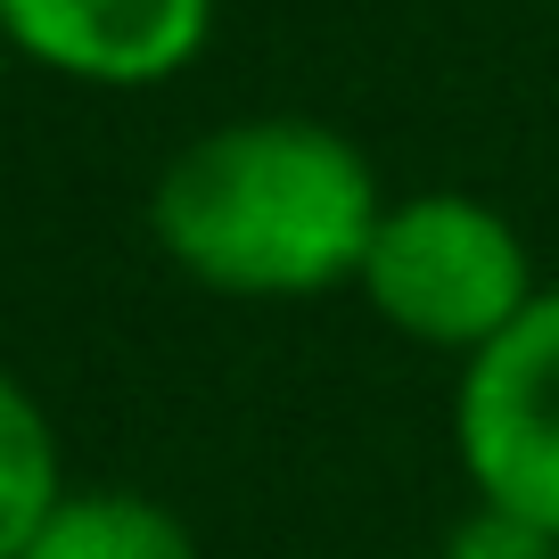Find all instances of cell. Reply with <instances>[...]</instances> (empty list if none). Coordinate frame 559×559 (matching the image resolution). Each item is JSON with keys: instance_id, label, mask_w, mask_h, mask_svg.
Returning <instances> with one entry per match:
<instances>
[{"instance_id": "obj_1", "label": "cell", "mask_w": 559, "mask_h": 559, "mask_svg": "<svg viewBox=\"0 0 559 559\" xmlns=\"http://www.w3.org/2000/svg\"><path fill=\"white\" fill-rule=\"evenodd\" d=\"M379 165L321 116H230L181 140L148 190V230L214 297H330L379 239Z\"/></svg>"}, {"instance_id": "obj_2", "label": "cell", "mask_w": 559, "mask_h": 559, "mask_svg": "<svg viewBox=\"0 0 559 559\" xmlns=\"http://www.w3.org/2000/svg\"><path fill=\"white\" fill-rule=\"evenodd\" d=\"M354 288L395 337L453 354V362H477L535 305L543 280H535V255H526V230L493 198L412 190V198H386Z\"/></svg>"}, {"instance_id": "obj_3", "label": "cell", "mask_w": 559, "mask_h": 559, "mask_svg": "<svg viewBox=\"0 0 559 559\" xmlns=\"http://www.w3.org/2000/svg\"><path fill=\"white\" fill-rule=\"evenodd\" d=\"M453 453L469 502L526 519L559 543V280L453 386Z\"/></svg>"}, {"instance_id": "obj_4", "label": "cell", "mask_w": 559, "mask_h": 559, "mask_svg": "<svg viewBox=\"0 0 559 559\" xmlns=\"http://www.w3.org/2000/svg\"><path fill=\"white\" fill-rule=\"evenodd\" d=\"M0 34L67 83L148 91L206 50L214 0H0Z\"/></svg>"}, {"instance_id": "obj_5", "label": "cell", "mask_w": 559, "mask_h": 559, "mask_svg": "<svg viewBox=\"0 0 559 559\" xmlns=\"http://www.w3.org/2000/svg\"><path fill=\"white\" fill-rule=\"evenodd\" d=\"M25 559H198V543L157 493L91 486L50 510V526L25 543Z\"/></svg>"}, {"instance_id": "obj_6", "label": "cell", "mask_w": 559, "mask_h": 559, "mask_svg": "<svg viewBox=\"0 0 559 559\" xmlns=\"http://www.w3.org/2000/svg\"><path fill=\"white\" fill-rule=\"evenodd\" d=\"M67 502V469H58V428L34 403L17 370H0V559H25V543L50 526Z\"/></svg>"}, {"instance_id": "obj_7", "label": "cell", "mask_w": 559, "mask_h": 559, "mask_svg": "<svg viewBox=\"0 0 559 559\" xmlns=\"http://www.w3.org/2000/svg\"><path fill=\"white\" fill-rule=\"evenodd\" d=\"M437 559H559V543L543 535V526H526V519H502V510L469 502L453 519V535H444Z\"/></svg>"}]
</instances>
